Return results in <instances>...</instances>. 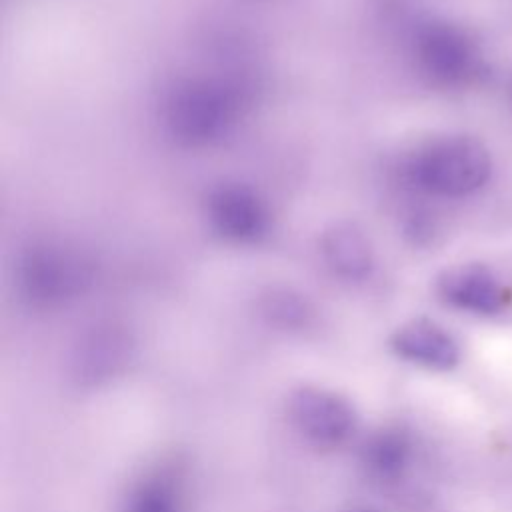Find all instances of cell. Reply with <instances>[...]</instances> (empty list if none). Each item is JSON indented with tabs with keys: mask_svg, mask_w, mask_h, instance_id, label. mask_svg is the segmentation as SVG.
I'll return each mask as SVG.
<instances>
[{
	"mask_svg": "<svg viewBox=\"0 0 512 512\" xmlns=\"http://www.w3.org/2000/svg\"><path fill=\"white\" fill-rule=\"evenodd\" d=\"M244 90L222 78H178L164 92L160 120L166 134L180 146L200 148L218 142L236 124Z\"/></svg>",
	"mask_w": 512,
	"mask_h": 512,
	"instance_id": "obj_1",
	"label": "cell"
},
{
	"mask_svg": "<svg viewBox=\"0 0 512 512\" xmlns=\"http://www.w3.org/2000/svg\"><path fill=\"white\" fill-rule=\"evenodd\" d=\"M488 150L470 136H442L422 144L406 162L408 180L422 192L460 198L490 178Z\"/></svg>",
	"mask_w": 512,
	"mask_h": 512,
	"instance_id": "obj_2",
	"label": "cell"
},
{
	"mask_svg": "<svg viewBox=\"0 0 512 512\" xmlns=\"http://www.w3.org/2000/svg\"><path fill=\"white\" fill-rule=\"evenodd\" d=\"M90 258L64 240H38L26 248L16 266L22 296L34 306H58L80 296L92 282Z\"/></svg>",
	"mask_w": 512,
	"mask_h": 512,
	"instance_id": "obj_3",
	"label": "cell"
},
{
	"mask_svg": "<svg viewBox=\"0 0 512 512\" xmlns=\"http://www.w3.org/2000/svg\"><path fill=\"white\" fill-rule=\"evenodd\" d=\"M414 56L428 80L440 86H464L482 72V54L460 26L432 20L414 34Z\"/></svg>",
	"mask_w": 512,
	"mask_h": 512,
	"instance_id": "obj_4",
	"label": "cell"
},
{
	"mask_svg": "<svg viewBox=\"0 0 512 512\" xmlns=\"http://www.w3.org/2000/svg\"><path fill=\"white\" fill-rule=\"evenodd\" d=\"M288 414L294 428L316 448H338L356 430L354 406L338 392L300 386L290 394Z\"/></svg>",
	"mask_w": 512,
	"mask_h": 512,
	"instance_id": "obj_5",
	"label": "cell"
},
{
	"mask_svg": "<svg viewBox=\"0 0 512 512\" xmlns=\"http://www.w3.org/2000/svg\"><path fill=\"white\" fill-rule=\"evenodd\" d=\"M206 216L212 230L230 242H256L270 226L264 200L246 184L222 182L206 196Z\"/></svg>",
	"mask_w": 512,
	"mask_h": 512,
	"instance_id": "obj_6",
	"label": "cell"
},
{
	"mask_svg": "<svg viewBox=\"0 0 512 512\" xmlns=\"http://www.w3.org/2000/svg\"><path fill=\"white\" fill-rule=\"evenodd\" d=\"M132 354L134 344L124 328L116 324L96 326L74 350L72 378L80 386H102L128 368Z\"/></svg>",
	"mask_w": 512,
	"mask_h": 512,
	"instance_id": "obj_7",
	"label": "cell"
},
{
	"mask_svg": "<svg viewBox=\"0 0 512 512\" xmlns=\"http://www.w3.org/2000/svg\"><path fill=\"white\" fill-rule=\"evenodd\" d=\"M440 300L456 310L492 316L506 306V290L500 280L480 264H460L444 270L436 280Z\"/></svg>",
	"mask_w": 512,
	"mask_h": 512,
	"instance_id": "obj_8",
	"label": "cell"
},
{
	"mask_svg": "<svg viewBox=\"0 0 512 512\" xmlns=\"http://www.w3.org/2000/svg\"><path fill=\"white\" fill-rule=\"evenodd\" d=\"M390 348L402 360L430 370H452L460 360L456 340L428 318H414L398 326L390 336Z\"/></svg>",
	"mask_w": 512,
	"mask_h": 512,
	"instance_id": "obj_9",
	"label": "cell"
},
{
	"mask_svg": "<svg viewBox=\"0 0 512 512\" xmlns=\"http://www.w3.org/2000/svg\"><path fill=\"white\" fill-rule=\"evenodd\" d=\"M320 254L326 266L346 280H362L374 266V248L368 234L350 220H338L324 228Z\"/></svg>",
	"mask_w": 512,
	"mask_h": 512,
	"instance_id": "obj_10",
	"label": "cell"
},
{
	"mask_svg": "<svg viewBox=\"0 0 512 512\" xmlns=\"http://www.w3.org/2000/svg\"><path fill=\"white\" fill-rule=\"evenodd\" d=\"M412 446L404 432L382 430L376 432L362 450V462L380 480L398 478L410 462Z\"/></svg>",
	"mask_w": 512,
	"mask_h": 512,
	"instance_id": "obj_11",
	"label": "cell"
},
{
	"mask_svg": "<svg viewBox=\"0 0 512 512\" xmlns=\"http://www.w3.org/2000/svg\"><path fill=\"white\" fill-rule=\"evenodd\" d=\"M262 316L276 328L302 330L312 322L314 308L302 294L278 288L262 298Z\"/></svg>",
	"mask_w": 512,
	"mask_h": 512,
	"instance_id": "obj_12",
	"label": "cell"
},
{
	"mask_svg": "<svg viewBox=\"0 0 512 512\" xmlns=\"http://www.w3.org/2000/svg\"><path fill=\"white\" fill-rule=\"evenodd\" d=\"M126 512H180V508L170 486L146 482L132 494Z\"/></svg>",
	"mask_w": 512,
	"mask_h": 512,
	"instance_id": "obj_13",
	"label": "cell"
},
{
	"mask_svg": "<svg viewBox=\"0 0 512 512\" xmlns=\"http://www.w3.org/2000/svg\"><path fill=\"white\" fill-rule=\"evenodd\" d=\"M362 512H370V510H362Z\"/></svg>",
	"mask_w": 512,
	"mask_h": 512,
	"instance_id": "obj_14",
	"label": "cell"
}]
</instances>
